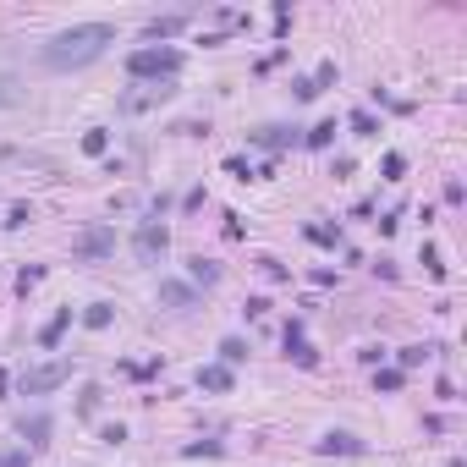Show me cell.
Returning a JSON list of instances; mask_svg holds the SVG:
<instances>
[{"mask_svg": "<svg viewBox=\"0 0 467 467\" xmlns=\"http://www.w3.org/2000/svg\"><path fill=\"white\" fill-rule=\"evenodd\" d=\"M286 352H292V358H297L302 363V368H314V346H308V341H302V330H297V324H286Z\"/></svg>", "mask_w": 467, "mask_h": 467, "instance_id": "ba28073f", "label": "cell"}, {"mask_svg": "<svg viewBox=\"0 0 467 467\" xmlns=\"http://www.w3.org/2000/svg\"><path fill=\"white\" fill-rule=\"evenodd\" d=\"M352 451H363L352 434H324V440H319V456H352Z\"/></svg>", "mask_w": 467, "mask_h": 467, "instance_id": "9c48e42d", "label": "cell"}, {"mask_svg": "<svg viewBox=\"0 0 467 467\" xmlns=\"http://www.w3.org/2000/svg\"><path fill=\"white\" fill-rule=\"evenodd\" d=\"M0 396H6V368H0Z\"/></svg>", "mask_w": 467, "mask_h": 467, "instance_id": "cb8c5ba5", "label": "cell"}, {"mask_svg": "<svg viewBox=\"0 0 467 467\" xmlns=\"http://www.w3.org/2000/svg\"><path fill=\"white\" fill-rule=\"evenodd\" d=\"M66 380H72V363L55 358V363L28 368V374H22V390H28V396H44V390H55V385H66Z\"/></svg>", "mask_w": 467, "mask_h": 467, "instance_id": "3957f363", "label": "cell"}, {"mask_svg": "<svg viewBox=\"0 0 467 467\" xmlns=\"http://www.w3.org/2000/svg\"><path fill=\"white\" fill-rule=\"evenodd\" d=\"M182 28H187V17H182V11H176V17H154V22H149V39H170V33H182Z\"/></svg>", "mask_w": 467, "mask_h": 467, "instance_id": "8fae6325", "label": "cell"}, {"mask_svg": "<svg viewBox=\"0 0 467 467\" xmlns=\"http://www.w3.org/2000/svg\"><path fill=\"white\" fill-rule=\"evenodd\" d=\"M39 280H44V270H22V275H17V292H28V286H39Z\"/></svg>", "mask_w": 467, "mask_h": 467, "instance_id": "603a6c76", "label": "cell"}, {"mask_svg": "<svg viewBox=\"0 0 467 467\" xmlns=\"http://www.w3.org/2000/svg\"><path fill=\"white\" fill-rule=\"evenodd\" d=\"M110 248H116V231H110V226H88V231L72 242V253H77V258H105Z\"/></svg>", "mask_w": 467, "mask_h": 467, "instance_id": "5b68a950", "label": "cell"}, {"mask_svg": "<svg viewBox=\"0 0 467 467\" xmlns=\"http://www.w3.org/2000/svg\"><path fill=\"white\" fill-rule=\"evenodd\" d=\"M374 385H380V390H402V374H396V368H385V374H380Z\"/></svg>", "mask_w": 467, "mask_h": 467, "instance_id": "7402d4cb", "label": "cell"}, {"mask_svg": "<svg viewBox=\"0 0 467 467\" xmlns=\"http://www.w3.org/2000/svg\"><path fill=\"white\" fill-rule=\"evenodd\" d=\"M402 170H407V160H402V154H385V176H390V182H396Z\"/></svg>", "mask_w": 467, "mask_h": 467, "instance_id": "ffe728a7", "label": "cell"}, {"mask_svg": "<svg viewBox=\"0 0 467 467\" xmlns=\"http://www.w3.org/2000/svg\"><path fill=\"white\" fill-rule=\"evenodd\" d=\"M330 83H336V61H324L314 77H302V83H297V99H319V94H324Z\"/></svg>", "mask_w": 467, "mask_h": 467, "instance_id": "8992f818", "label": "cell"}, {"mask_svg": "<svg viewBox=\"0 0 467 467\" xmlns=\"http://www.w3.org/2000/svg\"><path fill=\"white\" fill-rule=\"evenodd\" d=\"M66 324H72V308H61V314L50 319V324H44V330H39V341H44V346H55V341L66 336Z\"/></svg>", "mask_w": 467, "mask_h": 467, "instance_id": "7c38bea8", "label": "cell"}, {"mask_svg": "<svg viewBox=\"0 0 467 467\" xmlns=\"http://www.w3.org/2000/svg\"><path fill=\"white\" fill-rule=\"evenodd\" d=\"M105 149H110V138H105L99 127H94V132H83V154H105Z\"/></svg>", "mask_w": 467, "mask_h": 467, "instance_id": "e0dca14e", "label": "cell"}, {"mask_svg": "<svg viewBox=\"0 0 467 467\" xmlns=\"http://www.w3.org/2000/svg\"><path fill=\"white\" fill-rule=\"evenodd\" d=\"M116 39V28L110 22H83V28H66L55 39L44 44V66H55V72H72V66H88L105 55V44Z\"/></svg>", "mask_w": 467, "mask_h": 467, "instance_id": "6da1fadb", "label": "cell"}, {"mask_svg": "<svg viewBox=\"0 0 467 467\" xmlns=\"http://www.w3.org/2000/svg\"><path fill=\"white\" fill-rule=\"evenodd\" d=\"M308 236H314L319 248H336V242H341V236H336V231H330V226H308Z\"/></svg>", "mask_w": 467, "mask_h": 467, "instance_id": "d6986e66", "label": "cell"}, {"mask_svg": "<svg viewBox=\"0 0 467 467\" xmlns=\"http://www.w3.org/2000/svg\"><path fill=\"white\" fill-rule=\"evenodd\" d=\"M165 248H170V231L160 226V220H143V226H138V236H132V253H138V264H154Z\"/></svg>", "mask_w": 467, "mask_h": 467, "instance_id": "277c9868", "label": "cell"}, {"mask_svg": "<svg viewBox=\"0 0 467 467\" xmlns=\"http://www.w3.org/2000/svg\"><path fill=\"white\" fill-rule=\"evenodd\" d=\"M127 72L132 77H160V83H170V77L182 72V50H132Z\"/></svg>", "mask_w": 467, "mask_h": 467, "instance_id": "7a4b0ae2", "label": "cell"}, {"mask_svg": "<svg viewBox=\"0 0 467 467\" xmlns=\"http://www.w3.org/2000/svg\"><path fill=\"white\" fill-rule=\"evenodd\" d=\"M110 319H116V308H110V302H88V308H83V324H88V330H105Z\"/></svg>", "mask_w": 467, "mask_h": 467, "instance_id": "30bf717a", "label": "cell"}, {"mask_svg": "<svg viewBox=\"0 0 467 467\" xmlns=\"http://www.w3.org/2000/svg\"><path fill=\"white\" fill-rule=\"evenodd\" d=\"M198 385H204V390H231V368H204Z\"/></svg>", "mask_w": 467, "mask_h": 467, "instance_id": "5bb4252c", "label": "cell"}, {"mask_svg": "<svg viewBox=\"0 0 467 467\" xmlns=\"http://www.w3.org/2000/svg\"><path fill=\"white\" fill-rule=\"evenodd\" d=\"M336 143V121H319L314 132H308V149H330Z\"/></svg>", "mask_w": 467, "mask_h": 467, "instance_id": "2e32d148", "label": "cell"}, {"mask_svg": "<svg viewBox=\"0 0 467 467\" xmlns=\"http://www.w3.org/2000/svg\"><path fill=\"white\" fill-rule=\"evenodd\" d=\"M44 434H50V418H22V440L28 446H44Z\"/></svg>", "mask_w": 467, "mask_h": 467, "instance_id": "9a60e30c", "label": "cell"}, {"mask_svg": "<svg viewBox=\"0 0 467 467\" xmlns=\"http://www.w3.org/2000/svg\"><path fill=\"white\" fill-rule=\"evenodd\" d=\"M160 302L182 308V302H192V286H182V280H165V286H160Z\"/></svg>", "mask_w": 467, "mask_h": 467, "instance_id": "4fadbf2b", "label": "cell"}, {"mask_svg": "<svg viewBox=\"0 0 467 467\" xmlns=\"http://www.w3.org/2000/svg\"><path fill=\"white\" fill-rule=\"evenodd\" d=\"M192 280H204V286H214V264H209V258H192Z\"/></svg>", "mask_w": 467, "mask_h": 467, "instance_id": "ac0fdd59", "label": "cell"}, {"mask_svg": "<svg viewBox=\"0 0 467 467\" xmlns=\"http://www.w3.org/2000/svg\"><path fill=\"white\" fill-rule=\"evenodd\" d=\"M220 352H226V363H242V358H248V346H242V341H226Z\"/></svg>", "mask_w": 467, "mask_h": 467, "instance_id": "44dd1931", "label": "cell"}, {"mask_svg": "<svg viewBox=\"0 0 467 467\" xmlns=\"http://www.w3.org/2000/svg\"><path fill=\"white\" fill-rule=\"evenodd\" d=\"M170 94H176L170 83H149L143 94H132V99H127V110H149V105H165Z\"/></svg>", "mask_w": 467, "mask_h": 467, "instance_id": "52a82bcc", "label": "cell"}]
</instances>
